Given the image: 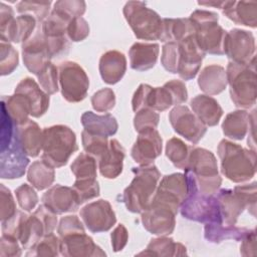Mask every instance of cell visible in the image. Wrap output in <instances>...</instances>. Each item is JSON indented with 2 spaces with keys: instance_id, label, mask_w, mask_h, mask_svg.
Instances as JSON below:
<instances>
[{
  "instance_id": "4dcf8cb0",
  "label": "cell",
  "mask_w": 257,
  "mask_h": 257,
  "mask_svg": "<svg viewBox=\"0 0 257 257\" xmlns=\"http://www.w3.org/2000/svg\"><path fill=\"white\" fill-rule=\"evenodd\" d=\"M18 138L23 151L28 157L36 158L42 151L43 131L37 122L28 119L25 123L17 125Z\"/></svg>"
},
{
  "instance_id": "cb8c5ba5",
  "label": "cell",
  "mask_w": 257,
  "mask_h": 257,
  "mask_svg": "<svg viewBox=\"0 0 257 257\" xmlns=\"http://www.w3.org/2000/svg\"><path fill=\"white\" fill-rule=\"evenodd\" d=\"M125 150L117 140H110L107 150L98 159V169L102 177L115 179L122 172Z\"/></svg>"
},
{
  "instance_id": "ab89813d",
  "label": "cell",
  "mask_w": 257,
  "mask_h": 257,
  "mask_svg": "<svg viewBox=\"0 0 257 257\" xmlns=\"http://www.w3.org/2000/svg\"><path fill=\"white\" fill-rule=\"evenodd\" d=\"M75 180L96 179V161L87 153H81L70 166Z\"/></svg>"
},
{
  "instance_id": "52a82bcc",
  "label": "cell",
  "mask_w": 257,
  "mask_h": 257,
  "mask_svg": "<svg viewBox=\"0 0 257 257\" xmlns=\"http://www.w3.org/2000/svg\"><path fill=\"white\" fill-rule=\"evenodd\" d=\"M191 20L195 29V38L205 54L223 55V43L226 32L219 24L217 13L208 10H195L191 13Z\"/></svg>"
},
{
  "instance_id": "9f6ffc18",
  "label": "cell",
  "mask_w": 257,
  "mask_h": 257,
  "mask_svg": "<svg viewBox=\"0 0 257 257\" xmlns=\"http://www.w3.org/2000/svg\"><path fill=\"white\" fill-rule=\"evenodd\" d=\"M57 232L59 237H64L70 234L79 233V232H85L82 222L79 220V218L75 215H69L61 218Z\"/></svg>"
},
{
  "instance_id": "f907efd6",
  "label": "cell",
  "mask_w": 257,
  "mask_h": 257,
  "mask_svg": "<svg viewBox=\"0 0 257 257\" xmlns=\"http://www.w3.org/2000/svg\"><path fill=\"white\" fill-rule=\"evenodd\" d=\"M160 115L151 108H143L136 112L134 117L135 130L140 133L147 128H156L159 124Z\"/></svg>"
},
{
  "instance_id": "681fc988",
  "label": "cell",
  "mask_w": 257,
  "mask_h": 257,
  "mask_svg": "<svg viewBox=\"0 0 257 257\" xmlns=\"http://www.w3.org/2000/svg\"><path fill=\"white\" fill-rule=\"evenodd\" d=\"M16 199L21 209L26 212L32 211L38 203V196L33 187L28 184H22L15 190Z\"/></svg>"
},
{
  "instance_id": "6f0895ef",
  "label": "cell",
  "mask_w": 257,
  "mask_h": 257,
  "mask_svg": "<svg viewBox=\"0 0 257 257\" xmlns=\"http://www.w3.org/2000/svg\"><path fill=\"white\" fill-rule=\"evenodd\" d=\"M20 242L9 235L2 234L0 239V256L1 257H17L21 256V244Z\"/></svg>"
},
{
  "instance_id": "30bf717a",
  "label": "cell",
  "mask_w": 257,
  "mask_h": 257,
  "mask_svg": "<svg viewBox=\"0 0 257 257\" xmlns=\"http://www.w3.org/2000/svg\"><path fill=\"white\" fill-rule=\"evenodd\" d=\"M188 193L185 174L175 173L163 177L151 202L168 207L176 214Z\"/></svg>"
},
{
  "instance_id": "f6af8a7d",
  "label": "cell",
  "mask_w": 257,
  "mask_h": 257,
  "mask_svg": "<svg viewBox=\"0 0 257 257\" xmlns=\"http://www.w3.org/2000/svg\"><path fill=\"white\" fill-rule=\"evenodd\" d=\"M86 9V4L81 0H60L53 5V11L71 20L75 17H82Z\"/></svg>"
},
{
  "instance_id": "11a10c76",
  "label": "cell",
  "mask_w": 257,
  "mask_h": 257,
  "mask_svg": "<svg viewBox=\"0 0 257 257\" xmlns=\"http://www.w3.org/2000/svg\"><path fill=\"white\" fill-rule=\"evenodd\" d=\"M16 204L11 191L0 184V219L1 222L8 220L16 214Z\"/></svg>"
},
{
  "instance_id": "6125c7cd",
  "label": "cell",
  "mask_w": 257,
  "mask_h": 257,
  "mask_svg": "<svg viewBox=\"0 0 257 257\" xmlns=\"http://www.w3.org/2000/svg\"><path fill=\"white\" fill-rule=\"evenodd\" d=\"M256 232L251 229L250 232L241 240L240 253L243 256H255L256 255Z\"/></svg>"
},
{
  "instance_id": "f1b7e54d",
  "label": "cell",
  "mask_w": 257,
  "mask_h": 257,
  "mask_svg": "<svg viewBox=\"0 0 257 257\" xmlns=\"http://www.w3.org/2000/svg\"><path fill=\"white\" fill-rule=\"evenodd\" d=\"M191 107L195 115L206 125H217L223 115L219 102L207 94H198L191 100Z\"/></svg>"
},
{
  "instance_id": "484cf974",
  "label": "cell",
  "mask_w": 257,
  "mask_h": 257,
  "mask_svg": "<svg viewBox=\"0 0 257 257\" xmlns=\"http://www.w3.org/2000/svg\"><path fill=\"white\" fill-rule=\"evenodd\" d=\"M215 197L218 201L222 224L235 225L239 216L246 209L244 202L230 189H222L218 191Z\"/></svg>"
},
{
  "instance_id": "1f68e13d",
  "label": "cell",
  "mask_w": 257,
  "mask_h": 257,
  "mask_svg": "<svg viewBox=\"0 0 257 257\" xmlns=\"http://www.w3.org/2000/svg\"><path fill=\"white\" fill-rule=\"evenodd\" d=\"M251 229L245 227H236L235 225H224L221 222L205 223L204 238L209 243L218 244L225 240L232 239L241 241Z\"/></svg>"
},
{
  "instance_id": "ba28073f",
  "label": "cell",
  "mask_w": 257,
  "mask_h": 257,
  "mask_svg": "<svg viewBox=\"0 0 257 257\" xmlns=\"http://www.w3.org/2000/svg\"><path fill=\"white\" fill-rule=\"evenodd\" d=\"M122 12L138 39L161 40L163 19L145 2L128 1L125 3Z\"/></svg>"
},
{
  "instance_id": "d4e9b609",
  "label": "cell",
  "mask_w": 257,
  "mask_h": 257,
  "mask_svg": "<svg viewBox=\"0 0 257 257\" xmlns=\"http://www.w3.org/2000/svg\"><path fill=\"white\" fill-rule=\"evenodd\" d=\"M223 14L236 24L255 28L257 26L256 1H225Z\"/></svg>"
},
{
  "instance_id": "d590c367",
  "label": "cell",
  "mask_w": 257,
  "mask_h": 257,
  "mask_svg": "<svg viewBox=\"0 0 257 257\" xmlns=\"http://www.w3.org/2000/svg\"><path fill=\"white\" fill-rule=\"evenodd\" d=\"M1 107L6 110L16 125H21L29 119L30 104L28 99L21 93L14 92L12 95L2 96Z\"/></svg>"
},
{
  "instance_id": "f35d334b",
  "label": "cell",
  "mask_w": 257,
  "mask_h": 257,
  "mask_svg": "<svg viewBox=\"0 0 257 257\" xmlns=\"http://www.w3.org/2000/svg\"><path fill=\"white\" fill-rule=\"evenodd\" d=\"M191 147H188L179 138H172L166 144V156L178 169L185 170L188 163Z\"/></svg>"
},
{
  "instance_id": "91938a15",
  "label": "cell",
  "mask_w": 257,
  "mask_h": 257,
  "mask_svg": "<svg viewBox=\"0 0 257 257\" xmlns=\"http://www.w3.org/2000/svg\"><path fill=\"white\" fill-rule=\"evenodd\" d=\"M165 85L169 88L171 91L174 100L175 105H179L181 103H184L188 99V91L185 83L182 80L179 79H173L165 83Z\"/></svg>"
},
{
  "instance_id": "44dd1931",
  "label": "cell",
  "mask_w": 257,
  "mask_h": 257,
  "mask_svg": "<svg viewBox=\"0 0 257 257\" xmlns=\"http://www.w3.org/2000/svg\"><path fill=\"white\" fill-rule=\"evenodd\" d=\"M36 18L32 14H21L6 22L0 23V39L4 42H25L27 41L35 27Z\"/></svg>"
},
{
  "instance_id": "277c9868",
  "label": "cell",
  "mask_w": 257,
  "mask_h": 257,
  "mask_svg": "<svg viewBox=\"0 0 257 257\" xmlns=\"http://www.w3.org/2000/svg\"><path fill=\"white\" fill-rule=\"evenodd\" d=\"M185 170L192 174L200 193L212 196L218 192L222 178L219 175L217 160L211 151L191 147Z\"/></svg>"
},
{
  "instance_id": "74e56055",
  "label": "cell",
  "mask_w": 257,
  "mask_h": 257,
  "mask_svg": "<svg viewBox=\"0 0 257 257\" xmlns=\"http://www.w3.org/2000/svg\"><path fill=\"white\" fill-rule=\"evenodd\" d=\"M54 179V168H52L42 160L33 162L27 171L28 182L32 185V187L39 191L51 187Z\"/></svg>"
},
{
  "instance_id": "680465c9",
  "label": "cell",
  "mask_w": 257,
  "mask_h": 257,
  "mask_svg": "<svg viewBox=\"0 0 257 257\" xmlns=\"http://www.w3.org/2000/svg\"><path fill=\"white\" fill-rule=\"evenodd\" d=\"M34 213L37 215V217L40 219V221L42 222L44 229H45V233L49 234L52 233L53 230L56 228L57 225V217L56 214L53 213L52 211H50L47 207H45L43 204L40 205L35 211Z\"/></svg>"
},
{
  "instance_id": "60d3db41",
  "label": "cell",
  "mask_w": 257,
  "mask_h": 257,
  "mask_svg": "<svg viewBox=\"0 0 257 257\" xmlns=\"http://www.w3.org/2000/svg\"><path fill=\"white\" fill-rule=\"evenodd\" d=\"M60 253V238L53 233L45 234L33 247L28 249L26 256L49 257L57 256Z\"/></svg>"
},
{
  "instance_id": "ee69618b",
  "label": "cell",
  "mask_w": 257,
  "mask_h": 257,
  "mask_svg": "<svg viewBox=\"0 0 257 257\" xmlns=\"http://www.w3.org/2000/svg\"><path fill=\"white\" fill-rule=\"evenodd\" d=\"M79 204L96 198L99 196V185L96 179H86V180H75L72 185Z\"/></svg>"
},
{
  "instance_id": "816d5d0a",
  "label": "cell",
  "mask_w": 257,
  "mask_h": 257,
  "mask_svg": "<svg viewBox=\"0 0 257 257\" xmlns=\"http://www.w3.org/2000/svg\"><path fill=\"white\" fill-rule=\"evenodd\" d=\"M256 185H257L256 182H253L251 184L236 186L233 190L244 202L246 209L253 217L256 216V203H257Z\"/></svg>"
},
{
  "instance_id": "d6a6232c",
  "label": "cell",
  "mask_w": 257,
  "mask_h": 257,
  "mask_svg": "<svg viewBox=\"0 0 257 257\" xmlns=\"http://www.w3.org/2000/svg\"><path fill=\"white\" fill-rule=\"evenodd\" d=\"M80 120L86 132L107 138L115 135L118 128L115 117L110 113L99 115L92 111H85L82 113Z\"/></svg>"
},
{
  "instance_id": "5bb4252c",
  "label": "cell",
  "mask_w": 257,
  "mask_h": 257,
  "mask_svg": "<svg viewBox=\"0 0 257 257\" xmlns=\"http://www.w3.org/2000/svg\"><path fill=\"white\" fill-rule=\"evenodd\" d=\"M79 215L83 224L92 233L106 232L116 222L110 203L103 199L87 204L80 210Z\"/></svg>"
},
{
  "instance_id": "83f0119b",
  "label": "cell",
  "mask_w": 257,
  "mask_h": 257,
  "mask_svg": "<svg viewBox=\"0 0 257 257\" xmlns=\"http://www.w3.org/2000/svg\"><path fill=\"white\" fill-rule=\"evenodd\" d=\"M45 234L44 226L34 212L31 215L22 213L16 238L23 249L33 247Z\"/></svg>"
},
{
  "instance_id": "bcb514c9",
  "label": "cell",
  "mask_w": 257,
  "mask_h": 257,
  "mask_svg": "<svg viewBox=\"0 0 257 257\" xmlns=\"http://www.w3.org/2000/svg\"><path fill=\"white\" fill-rule=\"evenodd\" d=\"M51 1L48 2H30V1H20L16 5V10L21 14L33 13V16L38 22H43L49 15Z\"/></svg>"
},
{
  "instance_id": "8992f818",
  "label": "cell",
  "mask_w": 257,
  "mask_h": 257,
  "mask_svg": "<svg viewBox=\"0 0 257 257\" xmlns=\"http://www.w3.org/2000/svg\"><path fill=\"white\" fill-rule=\"evenodd\" d=\"M185 176L188 183V193L180 207L181 215L185 219L199 223H222L215 195L206 196L200 193L192 174L188 170H185Z\"/></svg>"
},
{
  "instance_id": "8d00e7d4",
  "label": "cell",
  "mask_w": 257,
  "mask_h": 257,
  "mask_svg": "<svg viewBox=\"0 0 257 257\" xmlns=\"http://www.w3.org/2000/svg\"><path fill=\"white\" fill-rule=\"evenodd\" d=\"M138 255H150V256H184L188 255L187 248L178 242H174L172 238L167 236H159L152 239L148 244L145 251Z\"/></svg>"
},
{
  "instance_id": "7c38bea8",
  "label": "cell",
  "mask_w": 257,
  "mask_h": 257,
  "mask_svg": "<svg viewBox=\"0 0 257 257\" xmlns=\"http://www.w3.org/2000/svg\"><path fill=\"white\" fill-rule=\"evenodd\" d=\"M223 51L232 62L248 65L256 60L255 38L250 31L238 28L231 29L226 32Z\"/></svg>"
},
{
  "instance_id": "9c48e42d",
  "label": "cell",
  "mask_w": 257,
  "mask_h": 257,
  "mask_svg": "<svg viewBox=\"0 0 257 257\" xmlns=\"http://www.w3.org/2000/svg\"><path fill=\"white\" fill-rule=\"evenodd\" d=\"M58 81L63 98L69 102L83 100L88 91L89 79L84 69L73 61H64L58 66Z\"/></svg>"
},
{
  "instance_id": "2e32d148",
  "label": "cell",
  "mask_w": 257,
  "mask_h": 257,
  "mask_svg": "<svg viewBox=\"0 0 257 257\" xmlns=\"http://www.w3.org/2000/svg\"><path fill=\"white\" fill-rule=\"evenodd\" d=\"M176 215L168 207L151 202L148 208L142 212V223L151 234L168 236L174 232Z\"/></svg>"
},
{
  "instance_id": "8fae6325",
  "label": "cell",
  "mask_w": 257,
  "mask_h": 257,
  "mask_svg": "<svg viewBox=\"0 0 257 257\" xmlns=\"http://www.w3.org/2000/svg\"><path fill=\"white\" fill-rule=\"evenodd\" d=\"M28 164L29 159L22 149L17 130L8 143L0 145V177L9 180L21 178Z\"/></svg>"
},
{
  "instance_id": "be15d7a7",
  "label": "cell",
  "mask_w": 257,
  "mask_h": 257,
  "mask_svg": "<svg viewBox=\"0 0 257 257\" xmlns=\"http://www.w3.org/2000/svg\"><path fill=\"white\" fill-rule=\"evenodd\" d=\"M224 2L225 1H209V2H201L199 1L198 4L201 5V6H213L215 8H218V9H222L223 5H224Z\"/></svg>"
},
{
  "instance_id": "7a4b0ae2",
  "label": "cell",
  "mask_w": 257,
  "mask_h": 257,
  "mask_svg": "<svg viewBox=\"0 0 257 257\" xmlns=\"http://www.w3.org/2000/svg\"><path fill=\"white\" fill-rule=\"evenodd\" d=\"M77 150L75 134L69 126L56 124L43 128L41 160L52 168L65 166Z\"/></svg>"
},
{
  "instance_id": "db71d44e",
  "label": "cell",
  "mask_w": 257,
  "mask_h": 257,
  "mask_svg": "<svg viewBox=\"0 0 257 257\" xmlns=\"http://www.w3.org/2000/svg\"><path fill=\"white\" fill-rule=\"evenodd\" d=\"M66 34L73 42L82 41L89 35V25L83 17L72 18L67 25Z\"/></svg>"
},
{
  "instance_id": "e575fe53",
  "label": "cell",
  "mask_w": 257,
  "mask_h": 257,
  "mask_svg": "<svg viewBox=\"0 0 257 257\" xmlns=\"http://www.w3.org/2000/svg\"><path fill=\"white\" fill-rule=\"evenodd\" d=\"M250 124V114L243 109L228 113L223 120V134L233 140L241 141L247 135Z\"/></svg>"
},
{
  "instance_id": "3957f363",
  "label": "cell",
  "mask_w": 257,
  "mask_h": 257,
  "mask_svg": "<svg viewBox=\"0 0 257 257\" xmlns=\"http://www.w3.org/2000/svg\"><path fill=\"white\" fill-rule=\"evenodd\" d=\"M133 173L135 177L124 189L122 200L130 212L142 213L148 208L155 195L161 173L154 165L134 168Z\"/></svg>"
},
{
  "instance_id": "c3c4849f",
  "label": "cell",
  "mask_w": 257,
  "mask_h": 257,
  "mask_svg": "<svg viewBox=\"0 0 257 257\" xmlns=\"http://www.w3.org/2000/svg\"><path fill=\"white\" fill-rule=\"evenodd\" d=\"M91 104L94 110L106 112L115 105V94L111 88L105 87L97 90L91 96Z\"/></svg>"
},
{
  "instance_id": "9a60e30c",
  "label": "cell",
  "mask_w": 257,
  "mask_h": 257,
  "mask_svg": "<svg viewBox=\"0 0 257 257\" xmlns=\"http://www.w3.org/2000/svg\"><path fill=\"white\" fill-rule=\"evenodd\" d=\"M178 47L179 60L177 73L185 81L191 80L199 72L206 54L199 47L195 34H192L178 42Z\"/></svg>"
},
{
  "instance_id": "5b68a950",
  "label": "cell",
  "mask_w": 257,
  "mask_h": 257,
  "mask_svg": "<svg viewBox=\"0 0 257 257\" xmlns=\"http://www.w3.org/2000/svg\"><path fill=\"white\" fill-rule=\"evenodd\" d=\"M255 62L239 64L229 62L226 69L227 82L230 85V96L235 106L250 108L256 102V72Z\"/></svg>"
},
{
  "instance_id": "e0dca14e",
  "label": "cell",
  "mask_w": 257,
  "mask_h": 257,
  "mask_svg": "<svg viewBox=\"0 0 257 257\" xmlns=\"http://www.w3.org/2000/svg\"><path fill=\"white\" fill-rule=\"evenodd\" d=\"M22 57L25 67L36 76L50 62L51 57L40 27L33 36L22 44Z\"/></svg>"
},
{
  "instance_id": "603a6c76",
  "label": "cell",
  "mask_w": 257,
  "mask_h": 257,
  "mask_svg": "<svg viewBox=\"0 0 257 257\" xmlns=\"http://www.w3.org/2000/svg\"><path fill=\"white\" fill-rule=\"evenodd\" d=\"M99 73L102 80L107 84L117 83L126 70V58L117 50L104 52L99 59Z\"/></svg>"
},
{
  "instance_id": "7bdbcfd3",
  "label": "cell",
  "mask_w": 257,
  "mask_h": 257,
  "mask_svg": "<svg viewBox=\"0 0 257 257\" xmlns=\"http://www.w3.org/2000/svg\"><path fill=\"white\" fill-rule=\"evenodd\" d=\"M18 51L8 42H0V74L12 73L18 66Z\"/></svg>"
},
{
  "instance_id": "836d02e7",
  "label": "cell",
  "mask_w": 257,
  "mask_h": 257,
  "mask_svg": "<svg viewBox=\"0 0 257 257\" xmlns=\"http://www.w3.org/2000/svg\"><path fill=\"white\" fill-rule=\"evenodd\" d=\"M195 34L194 26L189 18H164L162 42H180Z\"/></svg>"
},
{
  "instance_id": "4316f807",
  "label": "cell",
  "mask_w": 257,
  "mask_h": 257,
  "mask_svg": "<svg viewBox=\"0 0 257 257\" xmlns=\"http://www.w3.org/2000/svg\"><path fill=\"white\" fill-rule=\"evenodd\" d=\"M159 53L160 45L158 43L136 42L128 51L131 67L134 70L147 71L156 65Z\"/></svg>"
},
{
  "instance_id": "f546056e",
  "label": "cell",
  "mask_w": 257,
  "mask_h": 257,
  "mask_svg": "<svg viewBox=\"0 0 257 257\" xmlns=\"http://www.w3.org/2000/svg\"><path fill=\"white\" fill-rule=\"evenodd\" d=\"M226 70L223 66L211 64L206 66L199 74L198 85L207 95H216L225 90L227 86Z\"/></svg>"
},
{
  "instance_id": "ac0fdd59",
  "label": "cell",
  "mask_w": 257,
  "mask_h": 257,
  "mask_svg": "<svg viewBox=\"0 0 257 257\" xmlns=\"http://www.w3.org/2000/svg\"><path fill=\"white\" fill-rule=\"evenodd\" d=\"M162 138L156 128H147L139 136L131 150V156L140 166H149L162 153Z\"/></svg>"
},
{
  "instance_id": "d6986e66",
  "label": "cell",
  "mask_w": 257,
  "mask_h": 257,
  "mask_svg": "<svg viewBox=\"0 0 257 257\" xmlns=\"http://www.w3.org/2000/svg\"><path fill=\"white\" fill-rule=\"evenodd\" d=\"M60 254L65 257H97L106 255L85 232L60 237Z\"/></svg>"
},
{
  "instance_id": "ffe728a7",
  "label": "cell",
  "mask_w": 257,
  "mask_h": 257,
  "mask_svg": "<svg viewBox=\"0 0 257 257\" xmlns=\"http://www.w3.org/2000/svg\"><path fill=\"white\" fill-rule=\"evenodd\" d=\"M42 204L56 215L75 212L79 207V201L72 187L56 184L50 187L41 198Z\"/></svg>"
},
{
  "instance_id": "7dc6e473",
  "label": "cell",
  "mask_w": 257,
  "mask_h": 257,
  "mask_svg": "<svg viewBox=\"0 0 257 257\" xmlns=\"http://www.w3.org/2000/svg\"><path fill=\"white\" fill-rule=\"evenodd\" d=\"M37 78L46 93L54 94L58 91V68L51 61L37 75Z\"/></svg>"
},
{
  "instance_id": "94428289",
  "label": "cell",
  "mask_w": 257,
  "mask_h": 257,
  "mask_svg": "<svg viewBox=\"0 0 257 257\" xmlns=\"http://www.w3.org/2000/svg\"><path fill=\"white\" fill-rule=\"evenodd\" d=\"M110 239H111V246L113 251L114 252L121 251L125 247L128 239V233L126 228L122 224L117 225L114 228V230L111 232Z\"/></svg>"
},
{
  "instance_id": "b9f144b4",
  "label": "cell",
  "mask_w": 257,
  "mask_h": 257,
  "mask_svg": "<svg viewBox=\"0 0 257 257\" xmlns=\"http://www.w3.org/2000/svg\"><path fill=\"white\" fill-rule=\"evenodd\" d=\"M81 142L85 153L98 159L107 150L109 143L107 137L90 134L85 130L81 133Z\"/></svg>"
},
{
  "instance_id": "f5cc1de1",
  "label": "cell",
  "mask_w": 257,
  "mask_h": 257,
  "mask_svg": "<svg viewBox=\"0 0 257 257\" xmlns=\"http://www.w3.org/2000/svg\"><path fill=\"white\" fill-rule=\"evenodd\" d=\"M178 60H179V47L176 42H167L162 47V56L161 63L163 67L171 72L177 73L178 69Z\"/></svg>"
},
{
  "instance_id": "6da1fadb",
  "label": "cell",
  "mask_w": 257,
  "mask_h": 257,
  "mask_svg": "<svg viewBox=\"0 0 257 257\" xmlns=\"http://www.w3.org/2000/svg\"><path fill=\"white\" fill-rule=\"evenodd\" d=\"M221 161V172L234 183L252 179L256 172V153L228 140H222L217 149Z\"/></svg>"
},
{
  "instance_id": "7402d4cb",
  "label": "cell",
  "mask_w": 257,
  "mask_h": 257,
  "mask_svg": "<svg viewBox=\"0 0 257 257\" xmlns=\"http://www.w3.org/2000/svg\"><path fill=\"white\" fill-rule=\"evenodd\" d=\"M15 92L23 94L28 99L30 114L33 117H40L47 111L49 106V94L42 90L33 78H23L16 85Z\"/></svg>"
},
{
  "instance_id": "4fadbf2b",
  "label": "cell",
  "mask_w": 257,
  "mask_h": 257,
  "mask_svg": "<svg viewBox=\"0 0 257 257\" xmlns=\"http://www.w3.org/2000/svg\"><path fill=\"white\" fill-rule=\"evenodd\" d=\"M174 131L190 143L196 145L205 136L207 126L186 105H176L169 113Z\"/></svg>"
}]
</instances>
